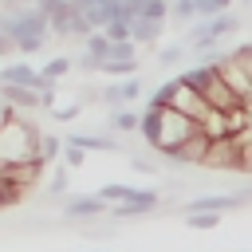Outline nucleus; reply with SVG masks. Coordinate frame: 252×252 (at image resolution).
<instances>
[{
    "instance_id": "nucleus-31",
    "label": "nucleus",
    "mask_w": 252,
    "mask_h": 252,
    "mask_svg": "<svg viewBox=\"0 0 252 252\" xmlns=\"http://www.w3.org/2000/svg\"><path fill=\"white\" fill-rule=\"evenodd\" d=\"M142 16H154V20H165V16H169V0H150V4L142 8Z\"/></svg>"
},
{
    "instance_id": "nucleus-3",
    "label": "nucleus",
    "mask_w": 252,
    "mask_h": 252,
    "mask_svg": "<svg viewBox=\"0 0 252 252\" xmlns=\"http://www.w3.org/2000/svg\"><path fill=\"white\" fill-rule=\"evenodd\" d=\"M201 169L209 173H240V142L228 134V138H213L205 158H201Z\"/></svg>"
},
{
    "instance_id": "nucleus-21",
    "label": "nucleus",
    "mask_w": 252,
    "mask_h": 252,
    "mask_svg": "<svg viewBox=\"0 0 252 252\" xmlns=\"http://www.w3.org/2000/svg\"><path fill=\"white\" fill-rule=\"evenodd\" d=\"M83 161H87V150H83L79 142H71V138H63V165H67V169H79Z\"/></svg>"
},
{
    "instance_id": "nucleus-36",
    "label": "nucleus",
    "mask_w": 252,
    "mask_h": 252,
    "mask_svg": "<svg viewBox=\"0 0 252 252\" xmlns=\"http://www.w3.org/2000/svg\"><path fill=\"white\" fill-rule=\"evenodd\" d=\"M236 201H240V209H244V205H252V185H244V189H236Z\"/></svg>"
},
{
    "instance_id": "nucleus-37",
    "label": "nucleus",
    "mask_w": 252,
    "mask_h": 252,
    "mask_svg": "<svg viewBox=\"0 0 252 252\" xmlns=\"http://www.w3.org/2000/svg\"><path fill=\"white\" fill-rule=\"evenodd\" d=\"M8 118H12V106H8V102H4V98H0V126H4V122H8Z\"/></svg>"
},
{
    "instance_id": "nucleus-30",
    "label": "nucleus",
    "mask_w": 252,
    "mask_h": 252,
    "mask_svg": "<svg viewBox=\"0 0 252 252\" xmlns=\"http://www.w3.org/2000/svg\"><path fill=\"white\" fill-rule=\"evenodd\" d=\"M75 67H79V71H83V75H94V71H102V63H98V59H94V55H91V51H83V55H79V59H75Z\"/></svg>"
},
{
    "instance_id": "nucleus-22",
    "label": "nucleus",
    "mask_w": 252,
    "mask_h": 252,
    "mask_svg": "<svg viewBox=\"0 0 252 252\" xmlns=\"http://www.w3.org/2000/svg\"><path fill=\"white\" fill-rule=\"evenodd\" d=\"M185 224L197 228V232H209V228L220 224V213H185Z\"/></svg>"
},
{
    "instance_id": "nucleus-14",
    "label": "nucleus",
    "mask_w": 252,
    "mask_h": 252,
    "mask_svg": "<svg viewBox=\"0 0 252 252\" xmlns=\"http://www.w3.org/2000/svg\"><path fill=\"white\" fill-rule=\"evenodd\" d=\"M67 189H71V169H67V165H55V169H51V185H47L43 201H67V197H71Z\"/></svg>"
},
{
    "instance_id": "nucleus-16",
    "label": "nucleus",
    "mask_w": 252,
    "mask_h": 252,
    "mask_svg": "<svg viewBox=\"0 0 252 252\" xmlns=\"http://www.w3.org/2000/svg\"><path fill=\"white\" fill-rule=\"evenodd\" d=\"M138 193H142L138 185H102V189H98V197H102L106 205H118V201H134Z\"/></svg>"
},
{
    "instance_id": "nucleus-7",
    "label": "nucleus",
    "mask_w": 252,
    "mask_h": 252,
    "mask_svg": "<svg viewBox=\"0 0 252 252\" xmlns=\"http://www.w3.org/2000/svg\"><path fill=\"white\" fill-rule=\"evenodd\" d=\"M142 94V79L138 75H130V79H114L110 87H102V102L114 110V106H130L134 98Z\"/></svg>"
},
{
    "instance_id": "nucleus-20",
    "label": "nucleus",
    "mask_w": 252,
    "mask_h": 252,
    "mask_svg": "<svg viewBox=\"0 0 252 252\" xmlns=\"http://www.w3.org/2000/svg\"><path fill=\"white\" fill-rule=\"evenodd\" d=\"M102 75H110V79H130V75H138V63H126V59H106V63H102Z\"/></svg>"
},
{
    "instance_id": "nucleus-29",
    "label": "nucleus",
    "mask_w": 252,
    "mask_h": 252,
    "mask_svg": "<svg viewBox=\"0 0 252 252\" xmlns=\"http://www.w3.org/2000/svg\"><path fill=\"white\" fill-rule=\"evenodd\" d=\"M126 161H130V169H138V173H146V177H158V161H150V158H142V154H130Z\"/></svg>"
},
{
    "instance_id": "nucleus-15",
    "label": "nucleus",
    "mask_w": 252,
    "mask_h": 252,
    "mask_svg": "<svg viewBox=\"0 0 252 252\" xmlns=\"http://www.w3.org/2000/svg\"><path fill=\"white\" fill-rule=\"evenodd\" d=\"M83 51H91L98 63H106V59H110V35H106V32H91V35L83 39Z\"/></svg>"
},
{
    "instance_id": "nucleus-33",
    "label": "nucleus",
    "mask_w": 252,
    "mask_h": 252,
    "mask_svg": "<svg viewBox=\"0 0 252 252\" xmlns=\"http://www.w3.org/2000/svg\"><path fill=\"white\" fill-rule=\"evenodd\" d=\"M79 110H83L79 102H71V106H55V118H59V122H71V118H75Z\"/></svg>"
},
{
    "instance_id": "nucleus-18",
    "label": "nucleus",
    "mask_w": 252,
    "mask_h": 252,
    "mask_svg": "<svg viewBox=\"0 0 252 252\" xmlns=\"http://www.w3.org/2000/svg\"><path fill=\"white\" fill-rule=\"evenodd\" d=\"M63 154V142L55 134H39V161L43 165H55V158Z\"/></svg>"
},
{
    "instance_id": "nucleus-11",
    "label": "nucleus",
    "mask_w": 252,
    "mask_h": 252,
    "mask_svg": "<svg viewBox=\"0 0 252 252\" xmlns=\"http://www.w3.org/2000/svg\"><path fill=\"white\" fill-rule=\"evenodd\" d=\"M71 142H79L87 154H94V150H102V154H118V150H122V138L110 134V130H102V134H71Z\"/></svg>"
},
{
    "instance_id": "nucleus-19",
    "label": "nucleus",
    "mask_w": 252,
    "mask_h": 252,
    "mask_svg": "<svg viewBox=\"0 0 252 252\" xmlns=\"http://www.w3.org/2000/svg\"><path fill=\"white\" fill-rule=\"evenodd\" d=\"M91 32H94V28H91L87 12H75V16H71V24H67V39H79V43H83Z\"/></svg>"
},
{
    "instance_id": "nucleus-10",
    "label": "nucleus",
    "mask_w": 252,
    "mask_h": 252,
    "mask_svg": "<svg viewBox=\"0 0 252 252\" xmlns=\"http://www.w3.org/2000/svg\"><path fill=\"white\" fill-rule=\"evenodd\" d=\"M138 126H142V114H138V110H130V106H114V110H110V118H106V130H110V134H118V138L138 134Z\"/></svg>"
},
{
    "instance_id": "nucleus-40",
    "label": "nucleus",
    "mask_w": 252,
    "mask_h": 252,
    "mask_svg": "<svg viewBox=\"0 0 252 252\" xmlns=\"http://www.w3.org/2000/svg\"><path fill=\"white\" fill-rule=\"evenodd\" d=\"M0 209H4V205H0Z\"/></svg>"
},
{
    "instance_id": "nucleus-26",
    "label": "nucleus",
    "mask_w": 252,
    "mask_h": 252,
    "mask_svg": "<svg viewBox=\"0 0 252 252\" xmlns=\"http://www.w3.org/2000/svg\"><path fill=\"white\" fill-rule=\"evenodd\" d=\"M106 35H110V43H122V39H130V20H122V16H114L106 28H102Z\"/></svg>"
},
{
    "instance_id": "nucleus-23",
    "label": "nucleus",
    "mask_w": 252,
    "mask_h": 252,
    "mask_svg": "<svg viewBox=\"0 0 252 252\" xmlns=\"http://www.w3.org/2000/svg\"><path fill=\"white\" fill-rule=\"evenodd\" d=\"M169 16L177 24H189V20H197V4L193 0H169Z\"/></svg>"
},
{
    "instance_id": "nucleus-5",
    "label": "nucleus",
    "mask_w": 252,
    "mask_h": 252,
    "mask_svg": "<svg viewBox=\"0 0 252 252\" xmlns=\"http://www.w3.org/2000/svg\"><path fill=\"white\" fill-rule=\"evenodd\" d=\"M169 106H177L181 114H189V118H197V122L209 114V102H205V94H201V91H193V87H189V83H181V79H173Z\"/></svg>"
},
{
    "instance_id": "nucleus-13",
    "label": "nucleus",
    "mask_w": 252,
    "mask_h": 252,
    "mask_svg": "<svg viewBox=\"0 0 252 252\" xmlns=\"http://www.w3.org/2000/svg\"><path fill=\"white\" fill-rule=\"evenodd\" d=\"M161 24H165V20H154V16H134V20H130V39H134V43H158Z\"/></svg>"
},
{
    "instance_id": "nucleus-38",
    "label": "nucleus",
    "mask_w": 252,
    "mask_h": 252,
    "mask_svg": "<svg viewBox=\"0 0 252 252\" xmlns=\"http://www.w3.org/2000/svg\"><path fill=\"white\" fill-rule=\"evenodd\" d=\"M4 177H8V161H0V181H4Z\"/></svg>"
},
{
    "instance_id": "nucleus-6",
    "label": "nucleus",
    "mask_w": 252,
    "mask_h": 252,
    "mask_svg": "<svg viewBox=\"0 0 252 252\" xmlns=\"http://www.w3.org/2000/svg\"><path fill=\"white\" fill-rule=\"evenodd\" d=\"M158 205H161L158 189H142L134 201H118V205H110V220H138V217L154 213Z\"/></svg>"
},
{
    "instance_id": "nucleus-35",
    "label": "nucleus",
    "mask_w": 252,
    "mask_h": 252,
    "mask_svg": "<svg viewBox=\"0 0 252 252\" xmlns=\"http://www.w3.org/2000/svg\"><path fill=\"white\" fill-rule=\"evenodd\" d=\"M12 51H16V39L8 32H0V55H12Z\"/></svg>"
},
{
    "instance_id": "nucleus-24",
    "label": "nucleus",
    "mask_w": 252,
    "mask_h": 252,
    "mask_svg": "<svg viewBox=\"0 0 252 252\" xmlns=\"http://www.w3.org/2000/svg\"><path fill=\"white\" fill-rule=\"evenodd\" d=\"M71 67H75V63H71V59H67V55H55V59H47V63H43V75H47V79H55V83H59V79H63V75H67V71H71Z\"/></svg>"
},
{
    "instance_id": "nucleus-4",
    "label": "nucleus",
    "mask_w": 252,
    "mask_h": 252,
    "mask_svg": "<svg viewBox=\"0 0 252 252\" xmlns=\"http://www.w3.org/2000/svg\"><path fill=\"white\" fill-rule=\"evenodd\" d=\"M94 217H110V205L98 197V193H87V197H67L63 201V220H94Z\"/></svg>"
},
{
    "instance_id": "nucleus-1",
    "label": "nucleus",
    "mask_w": 252,
    "mask_h": 252,
    "mask_svg": "<svg viewBox=\"0 0 252 252\" xmlns=\"http://www.w3.org/2000/svg\"><path fill=\"white\" fill-rule=\"evenodd\" d=\"M201 126H197V118H189V114H181L177 106H154V110H146L142 114V126H138V134H142V142L154 150V154H169V150H177L185 138H193Z\"/></svg>"
},
{
    "instance_id": "nucleus-27",
    "label": "nucleus",
    "mask_w": 252,
    "mask_h": 252,
    "mask_svg": "<svg viewBox=\"0 0 252 252\" xmlns=\"http://www.w3.org/2000/svg\"><path fill=\"white\" fill-rule=\"evenodd\" d=\"M181 59H185V47H181V43H169V47L158 51V67H173V63H181Z\"/></svg>"
},
{
    "instance_id": "nucleus-12",
    "label": "nucleus",
    "mask_w": 252,
    "mask_h": 252,
    "mask_svg": "<svg viewBox=\"0 0 252 252\" xmlns=\"http://www.w3.org/2000/svg\"><path fill=\"white\" fill-rule=\"evenodd\" d=\"M201 126V134L213 142V138H228L232 134V118H228V110H217V106H209V114L197 122Z\"/></svg>"
},
{
    "instance_id": "nucleus-17",
    "label": "nucleus",
    "mask_w": 252,
    "mask_h": 252,
    "mask_svg": "<svg viewBox=\"0 0 252 252\" xmlns=\"http://www.w3.org/2000/svg\"><path fill=\"white\" fill-rule=\"evenodd\" d=\"M232 138L240 142V173H248V177H252V126L236 130Z\"/></svg>"
},
{
    "instance_id": "nucleus-2",
    "label": "nucleus",
    "mask_w": 252,
    "mask_h": 252,
    "mask_svg": "<svg viewBox=\"0 0 252 252\" xmlns=\"http://www.w3.org/2000/svg\"><path fill=\"white\" fill-rule=\"evenodd\" d=\"M181 83H189L193 91H201L205 102L217 106V110H236V106H240V94L220 79V71H217L213 63H197V67H189V71L181 75Z\"/></svg>"
},
{
    "instance_id": "nucleus-32",
    "label": "nucleus",
    "mask_w": 252,
    "mask_h": 252,
    "mask_svg": "<svg viewBox=\"0 0 252 252\" xmlns=\"http://www.w3.org/2000/svg\"><path fill=\"white\" fill-rule=\"evenodd\" d=\"M94 102H102V91L98 87H83L79 91V106H94Z\"/></svg>"
},
{
    "instance_id": "nucleus-34",
    "label": "nucleus",
    "mask_w": 252,
    "mask_h": 252,
    "mask_svg": "<svg viewBox=\"0 0 252 252\" xmlns=\"http://www.w3.org/2000/svg\"><path fill=\"white\" fill-rule=\"evenodd\" d=\"M83 236H114L110 224H83Z\"/></svg>"
},
{
    "instance_id": "nucleus-28",
    "label": "nucleus",
    "mask_w": 252,
    "mask_h": 252,
    "mask_svg": "<svg viewBox=\"0 0 252 252\" xmlns=\"http://www.w3.org/2000/svg\"><path fill=\"white\" fill-rule=\"evenodd\" d=\"M193 4H197V20H205V16L228 12V4H232V0H193Z\"/></svg>"
},
{
    "instance_id": "nucleus-25",
    "label": "nucleus",
    "mask_w": 252,
    "mask_h": 252,
    "mask_svg": "<svg viewBox=\"0 0 252 252\" xmlns=\"http://www.w3.org/2000/svg\"><path fill=\"white\" fill-rule=\"evenodd\" d=\"M228 59H232V63H236V67H240L248 79H252V43H240V47H232V51H228Z\"/></svg>"
},
{
    "instance_id": "nucleus-39",
    "label": "nucleus",
    "mask_w": 252,
    "mask_h": 252,
    "mask_svg": "<svg viewBox=\"0 0 252 252\" xmlns=\"http://www.w3.org/2000/svg\"><path fill=\"white\" fill-rule=\"evenodd\" d=\"M20 4H39V0H20Z\"/></svg>"
},
{
    "instance_id": "nucleus-9",
    "label": "nucleus",
    "mask_w": 252,
    "mask_h": 252,
    "mask_svg": "<svg viewBox=\"0 0 252 252\" xmlns=\"http://www.w3.org/2000/svg\"><path fill=\"white\" fill-rule=\"evenodd\" d=\"M232 209H240L236 193H205L185 205V213H232Z\"/></svg>"
},
{
    "instance_id": "nucleus-8",
    "label": "nucleus",
    "mask_w": 252,
    "mask_h": 252,
    "mask_svg": "<svg viewBox=\"0 0 252 252\" xmlns=\"http://www.w3.org/2000/svg\"><path fill=\"white\" fill-rule=\"evenodd\" d=\"M0 98L12 106V110H43V102H39V91H32V87H16V83H0Z\"/></svg>"
}]
</instances>
